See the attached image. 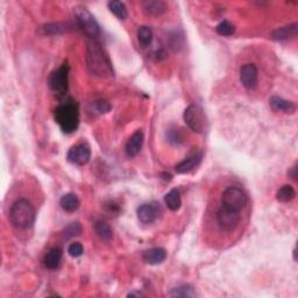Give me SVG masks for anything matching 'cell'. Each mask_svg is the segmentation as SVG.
<instances>
[{"label":"cell","instance_id":"6da1fadb","mask_svg":"<svg viewBox=\"0 0 298 298\" xmlns=\"http://www.w3.org/2000/svg\"><path fill=\"white\" fill-rule=\"evenodd\" d=\"M86 64L91 74L98 77L106 78L114 75L110 57L97 40L90 39V41L87 42Z\"/></svg>","mask_w":298,"mask_h":298},{"label":"cell","instance_id":"7a4b0ae2","mask_svg":"<svg viewBox=\"0 0 298 298\" xmlns=\"http://www.w3.org/2000/svg\"><path fill=\"white\" fill-rule=\"evenodd\" d=\"M35 208L27 199H18L12 205L10 210L11 223L20 229L33 226L35 221Z\"/></svg>","mask_w":298,"mask_h":298},{"label":"cell","instance_id":"3957f363","mask_svg":"<svg viewBox=\"0 0 298 298\" xmlns=\"http://www.w3.org/2000/svg\"><path fill=\"white\" fill-rule=\"evenodd\" d=\"M55 120L64 133H74L79 125V110L75 103H64L55 110Z\"/></svg>","mask_w":298,"mask_h":298},{"label":"cell","instance_id":"277c9868","mask_svg":"<svg viewBox=\"0 0 298 298\" xmlns=\"http://www.w3.org/2000/svg\"><path fill=\"white\" fill-rule=\"evenodd\" d=\"M75 17L78 27L88 39L97 40L100 35V27L96 21L94 15L88 12L85 7L77 6L75 9Z\"/></svg>","mask_w":298,"mask_h":298},{"label":"cell","instance_id":"5b68a950","mask_svg":"<svg viewBox=\"0 0 298 298\" xmlns=\"http://www.w3.org/2000/svg\"><path fill=\"white\" fill-rule=\"evenodd\" d=\"M221 204L224 207L240 212L247 204V196L243 189L237 187H228L221 196Z\"/></svg>","mask_w":298,"mask_h":298},{"label":"cell","instance_id":"8992f818","mask_svg":"<svg viewBox=\"0 0 298 298\" xmlns=\"http://www.w3.org/2000/svg\"><path fill=\"white\" fill-rule=\"evenodd\" d=\"M184 122L191 131L202 133L205 128V114L203 108L196 104L189 105L184 111Z\"/></svg>","mask_w":298,"mask_h":298},{"label":"cell","instance_id":"52a82bcc","mask_svg":"<svg viewBox=\"0 0 298 298\" xmlns=\"http://www.w3.org/2000/svg\"><path fill=\"white\" fill-rule=\"evenodd\" d=\"M69 70L68 63H63L57 70H55L49 77V85L51 90L58 95H64L68 91V83H69Z\"/></svg>","mask_w":298,"mask_h":298},{"label":"cell","instance_id":"ba28073f","mask_svg":"<svg viewBox=\"0 0 298 298\" xmlns=\"http://www.w3.org/2000/svg\"><path fill=\"white\" fill-rule=\"evenodd\" d=\"M240 212L231 210V208L221 207L217 212V221L223 231L232 232L237 227L240 223Z\"/></svg>","mask_w":298,"mask_h":298},{"label":"cell","instance_id":"9c48e42d","mask_svg":"<svg viewBox=\"0 0 298 298\" xmlns=\"http://www.w3.org/2000/svg\"><path fill=\"white\" fill-rule=\"evenodd\" d=\"M91 158V149L86 143H79L71 147L67 154V159L70 163L76 166H84Z\"/></svg>","mask_w":298,"mask_h":298},{"label":"cell","instance_id":"30bf717a","mask_svg":"<svg viewBox=\"0 0 298 298\" xmlns=\"http://www.w3.org/2000/svg\"><path fill=\"white\" fill-rule=\"evenodd\" d=\"M162 215V208L160 204L153 202L143 204L138 208V218L142 224H153Z\"/></svg>","mask_w":298,"mask_h":298},{"label":"cell","instance_id":"8fae6325","mask_svg":"<svg viewBox=\"0 0 298 298\" xmlns=\"http://www.w3.org/2000/svg\"><path fill=\"white\" fill-rule=\"evenodd\" d=\"M240 80L245 88L254 90L259 84V71L254 64H245L240 69Z\"/></svg>","mask_w":298,"mask_h":298},{"label":"cell","instance_id":"7c38bea8","mask_svg":"<svg viewBox=\"0 0 298 298\" xmlns=\"http://www.w3.org/2000/svg\"><path fill=\"white\" fill-rule=\"evenodd\" d=\"M142 144H143V133L141 131H136L134 134L131 136L130 140L127 141L126 148H125L126 155L128 156V158H135V156L141 152Z\"/></svg>","mask_w":298,"mask_h":298},{"label":"cell","instance_id":"4fadbf2b","mask_svg":"<svg viewBox=\"0 0 298 298\" xmlns=\"http://www.w3.org/2000/svg\"><path fill=\"white\" fill-rule=\"evenodd\" d=\"M142 9L144 13L152 17H160L164 14L168 10V5L166 2L162 0H147L142 3Z\"/></svg>","mask_w":298,"mask_h":298},{"label":"cell","instance_id":"5bb4252c","mask_svg":"<svg viewBox=\"0 0 298 298\" xmlns=\"http://www.w3.org/2000/svg\"><path fill=\"white\" fill-rule=\"evenodd\" d=\"M298 25L296 22L291 23V25L277 28V29L273 31L271 33V38L275 41H285V40L292 39L297 35Z\"/></svg>","mask_w":298,"mask_h":298},{"label":"cell","instance_id":"9a60e30c","mask_svg":"<svg viewBox=\"0 0 298 298\" xmlns=\"http://www.w3.org/2000/svg\"><path fill=\"white\" fill-rule=\"evenodd\" d=\"M142 259L146 263L156 265L162 263L164 260L167 259V252L164 248L155 247L152 249H148L142 254Z\"/></svg>","mask_w":298,"mask_h":298},{"label":"cell","instance_id":"2e32d148","mask_svg":"<svg viewBox=\"0 0 298 298\" xmlns=\"http://www.w3.org/2000/svg\"><path fill=\"white\" fill-rule=\"evenodd\" d=\"M271 107L275 112H283V113H293L296 111V105L292 102H289L287 99L281 98V97L274 96L271 98Z\"/></svg>","mask_w":298,"mask_h":298},{"label":"cell","instance_id":"e0dca14e","mask_svg":"<svg viewBox=\"0 0 298 298\" xmlns=\"http://www.w3.org/2000/svg\"><path fill=\"white\" fill-rule=\"evenodd\" d=\"M200 161H202V154H195L177 164L175 167V170L177 174H188V172H190L198 166Z\"/></svg>","mask_w":298,"mask_h":298},{"label":"cell","instance_id":"ac0fdd59","mask_svg":"<svg viewBox=\"0 0 298 298\" xmlns=\"http://www.w3.org/2000/svg\"><path fill=\"white\" fill-rule=\"evenodd\" d=\"M62 249L59 247H54L51 248L49 252L47 253L46 256H44L43 263L44 267L48 269H56L59 265V262L62 260Z\"/></svg>","mask_w":298,"mask_h":298},{"label":"cell","instance_id":"d6986e66","mask_svg":"<svg viewBox=\"0 0 298 298\" xmlns=\"http://www.w3.org/2000/svg\"><path fill=\"white\" fill-rule=\"evenodd\" d=\"M59 205L64 211L67 212H75L77 211L80 206V200L75 193H66L59 199Z\"/></svg>","mask_w":298,"mask_h":298},{"label":"cell","instance_id":"ffe728a7","mask_svg":"<svg viewBox=\"0 0 298 298\" xmlns=\"http://www.w3.org/2000/svg\"><path fill=\"white\" fill-rule=\"evenodd\" d=\"M164 203H166L169 210H180L181 205H182V199H181L180 191L177 190V189H172V190L169 191L167 195L164 196Z\"/></svg>","mask_w":298,"mask_h":298},{"label":"cell","instance_id":"44dd1931","mask_svg":"<svg viewBox=\"0 0 298 298\" xmlns=\"http://www.w3.org/2000/svg\"><path fill=\"white\" fill-rule=\"evenodd\" d=\"M95 229H96L97 235H98L102 240L108 241L112 239V236H113V231H112L111 226L106 223V221H103V220L97 221L95 225Z\"/></svg>","mask_w":298,"mask_h":298},{"label":"cell","instance_id":"7402d4cb","mask_svg":"<svg viewBox=\"0 0 298 298\" xmlns=\"http://www.w3.org/2000/svg\"><path fill=\"white\" fill-rule=\"evenodd\" d=\"M107 6L112 13H113L118 19L125 20L127 18V9L124 3L119 2V0H112V2H108Z\"/></svg>","mask_w":298,"mask_h":298},{"label":"cell","instance_id":"603a6c76","mask_svg":"<svg viewBox=\"0 0 298 298\" xmlns=\"http://www.w3.org/2000/svg\"><path fill=\"white\" fill-rule=\"evenodd\" d=\"M296 197V191L291 185H283L276 193V198L281 203H289Z\"/></svg>","mask_w":298,"mask_h":298},{"label":"cell","instance_id":"cb8c5ba5","mask_svg":"<svg viewBox=\"0 0 298 298\" xmlns=\"http://www.w3.org/2000/svg\"><path fill=\"white\" fill-rule=\"evenodd\" d=\"M138 40L142 47L151 46L153 42V31L148 26H140L138 29Z\"/></svg>","mask_w":298,"mask_h":298},{"label":"cell","instance_id":"d4e9b609","mask_svg":"<svg viewBox=\"0 0 298 298\" xmlns=\"http://www.w3.org/2000/svg\"><path fill=\"white\" fill-rule=\"evenodd\" d=\"M170 296L171 297H195L196 292L191 285L184 284L172 290V291L170 292Z\"/></svg>","mask_w":298,"mask_h":298},{"label":"cell","instance_id":"484cf974","mask_svg":"<svg viewBox=\"0 0 298 298\" xmlns=\"http://www.w3.org/2000/svg\"><path fill=\"white\" fill-rule=\"evenodd\" d=\"M43 32L47 35H59L67 32V25L63 23H48V25L43 26Z\"/></svg>","mask_w":298,"mask_h":298},{"label":"cell","instance_id":"4316f807","mask_svg":"<svg viewBox=\"0 0 298 298\" xmlns=\"http://www.w3.org/2000/svg\"><path fill=\"white\" fill-rule=\"evenodd\" d=\"M216 31H217V33L221 36H231V35L234 34L235 27L233 26L231 22L225 20V21H221L219 25L216 27Z\"/></svg>","mask_w":298,"mask_h":298},{"label":"cell","instance_id":"83f0119b","mask_svg":"<svg viewBox=\"0 0 298 298\" xmlns=\"http://www.w3.org/2000/svg\"><path fill=\"white\" fill-rule=\"evenodd\" d=\"M80 232H82V226L78 223H71L69 226H67L63 232V236L66 239H69V237L79 235Z\"/></svg>","mask_w":298,"mask_h":298},{"label":"cell","instance_id":"f1b7e54d","mask_svg":"<svg viewBox=\"0 0 298 298\" xmlns=\"http://www.w3.org/2000/svg\"><path fill=\"white\" fill-rule=\"evenodd\" d=\"M68 253H69V255L72 257L82 256L83 253H84V248H83L82 244H79V243L70 244L69 247H68Z\"/></svg>","mask_w":298,"mask_h":298},{"label":"cell","instance_id":"f546056e","mask_svg":"<svg viewBox=\"0 0 298 298\" xmlns=\"http://www.w3.org/2000/svg\"><path fill=\"white\" fill-rule=\"evenodd\" d=\"M96 108L99 113H107L111 110V105L106 100H99L96 103Z\"/></svg>","mask_w":298,"mask_h":298},{"label":"cell","instance_id":"4dcf8cb0","mask_svg":"<svg viewBox=\"0 0 298 298\" xmlns=\"http://www.w3.org/2000/svg\"><path fill=\"white\" fill-rule=\"evenodd\" d=\"M288 175L291 177V178L293 180V181H297V166H295V167H292L291 168V170H290L289 172H288Z\"/></svg>","mask_w":298,"mask_h":298},{"label":"cell","instance_id":"1f68e13d","mask_svg":"<svg viewBox=\"0 0 298 298\" xmlns=\"http://www.w3.org/2000/svg\"><path fill=\"white\" fill-rule=\"evenodd\" d=\"M133 296H142V293H139V292H131V293H128V297H133Z\"/></svg>","mask_w":298,"mask_h":298}]
</instances>
